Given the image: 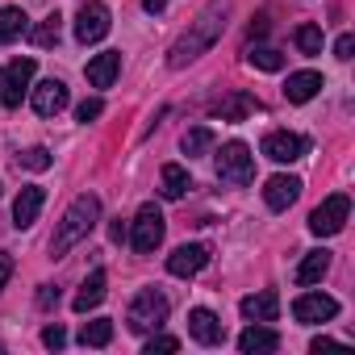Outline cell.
Instances as JSON below:
<instances>
[{"label": "cell", "instance_id": "obj_1", "mask_svg": "<svg viewBox=\"0 0 355 355\" xmlns=\"http://www.w3.org/2000/svg\"><path fill=\"white\" fill-rule=\"evenodd\" d=\"M222 30H226V5H222V0H214V5H205L201 17L189 21V30L171 42V51H167V67H171V71H180V67H189L193 59H201V55L222 38Z\"/></svg>", "mask_w": 355, "mask_h": 355}, {"label": "cell", "instance_id": "obj_2", "mask_svg": "<svg viewBox=\"0 0 355 355\" xmlns=\"http://www.w3.org/2000/svg\"><path fill=\"white\" fill-rule=\"evenodd\" d=\"M96 222H101V201H96L92 193L76 197V201L67 205V214H63V222H59L55 239H51V255H55V259H63L76 243H84V239L92 234V226H96Z\"/></svg>", "mask_w": 355, "mask_h": 355}, {"label": "cell", "instance_id": "obj_3", "mask_svg": "<svg viewBox=\"0 0 355 355\" xmlns=\"http://www.w3.org/2000/svg\"><path fill=\"white\" fill-rule=\"evenodd\" d=\"M167 297L159 293V288H142L134 301H130V309H125V326L134 330V334H150V330H159L163 322H167Z\"/></svg>", "mask_w": 355, "mask_h": 355}, {"label": "cell", "instance_id": "obj_4", "mask_svg": "<svg viewBox=\"0 0 355 355\" xmlns=\"http://www.w3.org/2000/svg\"><path fill=\"white\" fill-rule=\"evenodd\" d=\"M218 180L234 184V189H247L255 180V155L247 142H226L218 150Z\"/></svg>", "mask_w": 355, "mask_h": 355}, {"label": "cell", "instance_id": "obj_5", "mask_svg": "<svg viewBox=\"0 0 355 355\" xmlns=\"http://www.w3.org/2000/svg\"><path fill=\"white\" fill-rule=\"evenodd\" d=\"M163 234H167L163 209H159L155 201H146V205L134 214V222H130V247H134L138 255H150V251L163 243Z\"/></svg>", "mask_w": 355, "mask_h": 355}, {"label": "cell", "instance_id": "obj_6", "mask_svg": "<svg viewBox=\"0 0 355 355\" xmlns=\"http://www.w3.org/2000/svg\"><path fill=\"white\" fill-rule=\"evenodd\" d=\"M347 218H351V197H347V193H334V197H326V201L309 214V230H313L318 239H330V234H338V230L347 226Z\"/></svg>", "mask_w": 355, "mask_h": 355}, {"label": "cell", "instance_id": "obj_7", "mask_svg": "<svg viewBox=\"0 0 355 355\" xmlns=\"http://www.w3.org/2000/svg\"><path fill=\"white\" fill-rule=\"evenodd\" d=\"M109 26H113V13H109L105 0H84L80 13H76V38L84 46H92V42H101L109 34Z\"/></svg>", "mask_w": 355, "mask_h": 355}, {"label": "cell", "instance_id": "obj_8", "mask_svg": "<svg viewBox=\"0 0 355 355\" xmlns=\"http://www.w3.org/2000/svg\"><path fill=\"white\" fill-rule=\"evenodd\" d=\"M34 71H38L34 59H13V63H9L5 80H0V101H5V109H17V105H21V96L30 92Z\"/></svg>", "mask_w": 355, "mask_h": 355}, {"label": "cell", "instance_id": "obj_9", "mask_svg": "<svg viewBox=\"0 0 355 355\" xmlns=\"http://www.w3.org/2000/svg\"><path fill=\"white\" fill-rule=\"evenodd\" d=\"M205 263H209V247L205 243H184V247H175L167 255V272L180 276V280H193Z\"/></svg>", "mask_w": 355, "mask_h": 355}, {"label": "cell", "instance_id": "obj_10", "mask_svg": "<svg viewBox=\"0 0 355 355\" xmlns=\"http://www.w3.org/2000/svg\"><path fill=\"white\" fill-rule=\"evenodd\" d=\"M334 313H338V301L326 297V293H301L293 301V318L297 322H330Z\"/></svg>", "mask_w": 355, "mask_h": 355}, {"label": "cell", "instance_id": "obj_11", "mask_svg": "<svg viewBox=\"0 0 355 355\" xmlns=\"http://www.w3.org/2000/svg\"><path fill=\"white\" fill-rule=\"evenodd\" d=\"M263 155H268L272 163H293V159L305 155V138H301V134H288V130H272V134L263 138Z\"/></svg>", "mask_w": 355, "mask_h": 355}, {"label": "cell", "instance_id": "obj_12", "mask_svg": "<svg viewBox=\"0 0 355 355\" xmlns=\"http://www.w3.org/2000/svg\"><path fill=\"white\" fill-rule=\"evenodd\" d=\"M42 205H46V189L26 184V189L17 193V201H13V226H17V230H30V226L38 222Z\"/></svg>", "mask_w": 355, "mask_h": 355}, {"label": "cell", "instance_id": "obj_13", "mask_svg": "<svg viewBox=\"0 0 355 355\" xmlns=\"http://www.w3.org/2000/svg\"><path fill=\"white\" fill-rule=\"evenodd\" d=\"M189 334H193L197 343H205V347L226 343V326H222V322H218V313H214V309H205V305H197V309L189 313Z\"/></svg>", "mask_w": 355, "mask_h": 355}, {"label": "cell", "instance_id": "obj_14", "mask_svg": "<svg viewBox=\"0 0 355 355\" xmlns=\"http://www.w3.org/2000/svg\"><path fill=\"white\" fill-rule=\"evenodd\" d=\"M30 92H34V113H38V117H55V113L67 109V84H63V80H42V84L30 88Z\"/></svg>", "mask_w": 355, "mask_h": 355}, {"label": "cell", "instance_id": "obj_15", "mask_svg": "<svg viewBox=\"0 0 355 355\" xmlns=\"http://www.w3.org/2000/svg\"><path fill=\"white\" fill-rule=\"evenodd\" d=\"M280 347V334L268 326V322H251L243 334H239V351L243 355H268V351H276Z\"/></svg>", "mask_w": 355, "mask_h": 355}, {"label": "cell", "instance_id": "obj_16", "mask_svg": "<svg viewBox=\"0 0 355 355\" xmlns=\"http://www.w3.org/2000/svg\"><path fill=\"white\" fill-rule=\"evenodd\" d=\"M301 197V180L297 175H272V180L263 184V201H268V209H288L293 201Z\"/></svg>", "mask_w": 355, "mask_h": 355}, {"label": "cell", "instance_id": "obj_17", "mask_svg": "<svg viewBox=\"0 0 355 355\" xmlns=\"http://www.w3.org/2000/svg\"><path fill=\"white\" fill-rule=\"evenodd\" d=\"M263 105H259V96H251V92H230V96H222L218 105H214V113L222 117V121H247V117H255Z\"/></svg>", "mask_w": 355, "mask_h": 355}, {"label": "cell", "instance_id": "obj_18", "mask_svg": "<svg viewBox=\"0 0 355 355\" xmlns=\"http://www.w3.org/2000/svg\"><path fill=\"white\" fill-rule=\"evenodd\" d=\"M239 309H243V318H247V322H276V313H280V297H276L272 288H263V293L243 297V301H239Z\"/></svg>", "mask_w": 355, "mask_h": 355}, {"label": "cell", "instance_id": "obj_19", "mask_svg": "<svg viewBox=\"0 0 355 355\" xmlns=\"http://www.w3.org/2000/svg\"><path fill=\"white\" fill-rule=\"evenodd\" d=\"M117 71H121V55H117V51H105V55L88 59V67H84V76H88L92 88H113Z\"/></svg>", "mask_w": 355, "mask_h": 355}, {"label": "cell", "instance_id": "obj_20", "mask_svg": "<svg viewBox=\"0 0 355 355\" xmlns=\"http://www.w3.org/2000/svg\"><path fill=\"white\" fill-rule=\"evenodd\" d=\"M318 88H322V76L318 71H293L288 84H284V101L288 105H305V101L318 96Z\"/></svg>", "mask_w": 355, "mask_h": 355}, {"label": "cell", "instance_id": "obj_21", "mask_svg": "<svg viewBox=\"0 0 355 355\" xmlns=\"http://www.w3.org/2000/svg\"><path fill=\"white\" fill-rule=\"evenodd\" d=\"M101 301H105V272L96 268V272H92V276H88V280L80 284V293H76L71 309H76V313H88V309H96Z\"/></svg>", "mask_w": 355, "mask_h": 355}, {"label": "cell", "instance_id": "obj_22", "mask_svg": "<svg viewBox=\"0 0 355 355\" xmlns=\"http://www.w3.org/2000/svg\"><path fill=\"white\" fill-rule=\"evenodd\" d=\"M159 180H163V197L167 201H180L189 189H193V180H189V171L180 167V163H167L163 171H159Z\"/></svg>", "mask_w": 355, "mask_h": 355}, {"label": "cell", "instance_id": "obj_23", "mask_svg": "<svg viewBox=\"0 0 355 355\" xmlns=\"http://www.w3.org/2000/svg\"><path fill=\"white\" fill-rule=\"evenodd\" d=\"M330 272V251H309L297 268V284H318Z\"/></svg>", "mask_w": 355, "mask_h": 355}, {"label": "cell", "instance_id": "obj_24", "mask_svg": "<svg viewBox=\"0 0 355 355\" xmlns=\"http://www.w3.org/2000/svg\"><path fill=\"white\" fill-rule=\"evenodd\" d=\"M30 26H26V13L17 9V5H9V9H0V46L5 42H13V38H21Z\"/></svg>", "mask_w": 355, "mask_h": 355}, {"label": "cell", "instance_id": "obj_25", "mask_svg": "<svg viewBox=\"0 0 355 355\" xmlns=\"http://www.w3.org/2000/svg\"><path fill=\"white\" fill-rule=\"evenodd\" d=\"M209 146H214V130H209V125H193V130H189V134L180 138V150H184L189 159H197V155H205Z\"/></svg>", "mask_w": 355, "mask_h": 355}, {"label": "cell", "instance_id": "obj_26", "mask_svg": "<svg viewBox=\"0 0 355 355\" xmlns=\"http://www.w3.org/2000/svg\"><path fill=\"white\" fill-rule=\"evenodd\" d=\"M109 338H113V322H109V318L84 322V330H80V343H84V347H109Z\"/></svg>", "mask_w": 355, "mask_h": 355}, {"label": "cell", "instance_id": "obj_27", "mask_svg": "<svg viewBox=\"0 0 355 355\" xmlns=\"http://www.w3.org/2000/svg\"><path fill=\"white\" fill-rule=\"evenodd\" d=\"M293 42H297V51H301V55H322V26H313V21L297 26Z\"/></svg>", "mask_w": 355, "mask_h": 355}, {"label": "cell", "instance_id": "obj_28", "mask_svg": "<svg viewBox=\"0 0 355 355\" xmlns=\"http://www.w3.org/2000/svg\"><path fill=\"white\" fill-rule=\"evenodd\" d=\"M247 63L259 67V71H280V67H284V55H280L276 46H251V51H247Z\"/></svg>", "mask_w": 355, "mask_h": 355}, {"label": "cell", "instance_id": "obj_29", "mask_svg": "<svg viewBox=\"0 0 355 355\" xmlns=\"http://www.w3.org/2000/svg\"><path fill=\"white\" fill-rule=\"evenodd\" d=\"M63 17L59 13H51L38 30H34V46H42V51H51V46H59V34H63V26H59Z\"/></svg>", "mask_w": 355, "mask_h": 355}, {"label": "cell", "instance_id": "obj_30", "mask_svg": "<svg viewBox=\"0 0 355 355\" xmlns=\"http://www.w3.org/2000/svg\"><path fill=\"white\" fill-rule=\"evenodd\" d=\"M101 113H105V101H101V96H88V101H80V105H76V121H84V125H88V121H96Z\"/></svg>", "mask_w": 355, "mask_h": 355}, {"label": "cell", "instance_id": "obj_31", "mask_svg": "<svg viewBox=\"0 0 355 355\" xmlns=\"http://www.w3.org/2000/svg\"><path fill=\"white\" fill-rule=\"evenodd\" d=\"M21 167H30V171H46V167H51V150H46V146H30V150L21 155Z\"/></svg>", "mask_w": 355, "mask_h": 355}, {"label": "cell", "instance_id": "obj_32", "mask_svg": "<svg viewBox=\"0 0 355 355\" xmlns=\"http://www.w3.org/2000/svg\"><path fill=\"white\" fill-rule=\"evenodd\" d=\"M146 355H167V351H180V338H171V334H155V338H146V347H142Z\"/></svg>", "mask_w": 355, "mask_h": 355}, {"label": "cell", "instance_id": "obj_33", "mask_svg": "<svg viewBox=\"0 0 355 355\" xmlns=\"http://www.w3.org/2000/svg\"><path fill=\"white\" fill-rule=\"evenodd\" d=\"M42 343H46L51 351H59V347L67 343V330H63V326H46V330H42Z\"/></svg>", "mask_w": 355, "mask_h": 355}, {"label": "cell", "instance_id": "obj_34", "mask_svg": "<svg viewBox=\"0 0 355 355\" xmlns=\"http://www.w3.org/2000/svg\"><path fill=\"white\" fill-rule=\"evenodd\" d=\"M351 55H355V38H351V34H338V42H334V59L347 63Z\"/></svg>", "mask_w": 355, "mask_h": 355}, {"label": "cell", "instance_id": "obj_35", "mask_svg": "<svg viewBox=\"0 0 355 355\" xmlns=\"http://www.w3.org/2000/svg\"><path fill=\"white\" fill-rule=\"evenodd\" d=\"M59 305V288L55 284H42L38 288V309H55Z\"/></svg>", "mask_w": 355, "mask_h": 355}, {"label": "cell", "instance_id": "obj_36", "mask_svg": "<svg viewBox=\"0 0 355 355\" xmlns=\"http://www.w3.org/2000/svg\"><path fill=\"white\" fill-rule=\"evenodd\" d=\"M9 276H13V255H5V251H0V288L9 284Z\"/></svg>", "mask_w": 355, "mask_h": 355}, {"label": "cell", "instance_id": "obj_37", "mask_svg": "<svg viewBox=\"0 0 355 355\" xmlns=\"http://www.w3.org/2000/svg\"><path fill=\"white\" fill-rule=\"evenodd\" d=\"M334 347H338V343H334V338H326V334H318V338L309 343V351H318V355H322V351H334Z\"/></svg>", "mask_w": 355, "mask_h": 355}, {"label": "cell", "instance_id": "obj_38", "mask_svg": "<svg viewBox=\"0 0 355 355\" xmlns=\"http://www.w3.org/2000/svg\"><path fill=\"white\" fill-rule=\"evenodd\" d=\"M125 234H130V230H125V222H121V218H117V222H113V230H109V239H113V243H121V239H125Z\"/></svg>", "mask_w": 355, "mask_h": 355}, {"label": "cell", "instance_id": "obj_39", "mask_svg": "<svg viewBox=\"0 0 355 355\" xmlns=\"http://www.w3.org/2000/svg\"><path fill=\"white\" fill-rule=\"evenodd\" d=\"M268 34V17H255V26H251V38H263Z\"/></svg>", "mask_w": 355, "mask_h": 355}, {"label": "cell", "instance_id": "obj_40", "mask_svg": "<svg viewBox=\"0 0 355 355\" xmlns=\"http://www.w3.org/2000/svg\"><path fill=\"white\" fill-rule=\"evenodd\" d=\"M142 9H146V13H163V9H167V0H142Z\"/></svg>", "mask_w": 355, "mask_h": 355}]
</instances>
